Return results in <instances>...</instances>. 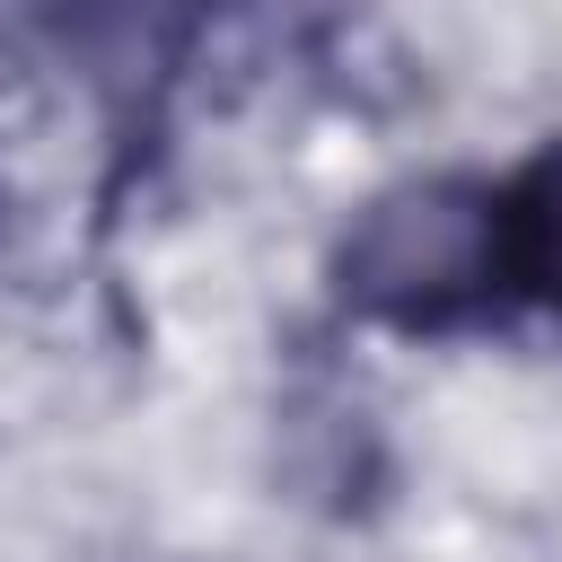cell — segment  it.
<instances>
[{"instance_id": "6da1fadb", "label": "cell", "mask_w": 562, "mask_h": 562, "mask_svg": "<svg viewBox=\"0 0 562 562\" xmlns=\"http://www.w3.org/2000/svg\"><path fill=\"white\" fill-rule=\"evenodd\" d=\"M342 290L369 316H395V325H439V316L492 299V281H483V193L474 184H413V193L378 202L342 246Z\"/></svg>"}, {"instance_id": "7a4b0ae2", "label": "cell", "mask_w": 562, "mask_h": 562, "mask_svg": "<svg viewBox=\"0 0 562 562\" xmlns=\"http://www.w3.org/2000/svg\"><path fill=\"white\" fill-rule=\"evenodd\" d=\"M483 281L562 316V140H544L509 184L483 193Z\"/></svg>"}]
</instances>
